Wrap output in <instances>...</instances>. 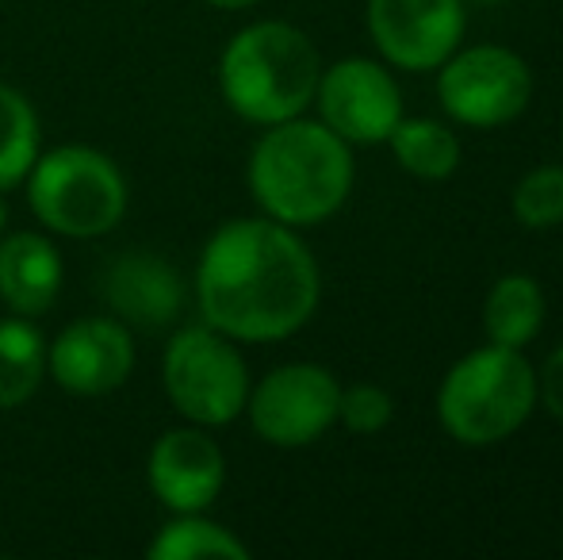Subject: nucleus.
Instances as JSON below:
<instances>
[{
  "instance_id": "f257e3e1",
  "label": "nucleus",
  "mask_w": 563,
  "mask_h": 560,
  "mask_svg": "<svg viewBox=\"0 0 563 560\" xmlns=\"http://www.w3.org/2000/svg\"><path fill=\"white\" fill-rule=\"evenodd\" d=\"M322 296L319 262L276 219H230L196 265V307L234 342H280L311 322Z\"/></svg>"
},
{
  "instance_id": "f03ea898",
  "label": "nucleus",
  "mask_w": 563,
  "mask_h": 560,
  "mask_svg": "<svg viewBox=\"0 0 563 560\" xmlns=\"http://www.w3.org/2000/svg\"><path fill=\"white\" fill-rule=\"evenodd\" d=\"M245 177L268 219L284 227H314L327 223L353 193V154L327 123L296 116L273 123L257 139Z\"/></svg>"
},
{
  "instance_id": "7ed1b4c3",
  "label": "nucleus",
  "mask_w": 563,
  "mask_h": 560,
  "mask_svg": "<svg viewBox=\"0 0 563 560\" xmlns=\"http://www.w3.org/2000/svg\"><path fill=\"white\" fill-rule=\"evenodd\" d=\"M319 77L322 62L314 43L284 20L242 28L219 58V89L230 112L257 128L303 116L314 100Z\"/></svg>"
},
{
  "instance_id": "20e7f679",
  "label": "nucleus",
  "mask_w": 563,
  "mask_h": 560,
  "mask_svg": "<svg viewBox=\"0 0 563 560\" xmlns=\"http://www.w3.org/2000/svg\"><path fill=\"white\" fill-rule=\"evenodd\" d=\"M537 407V373L521 350L487 345L449 369L438 392V419L460 446L506 441Z\"/></svg>"
},
{
  "instance_id": "39448f33",
  "label": "nucleus",
  "mask_w": 563,
  "mask_h": 560,
  "mask_svg": "<svg viewBox=\"0 0 563 560\" xmlns=\"http://www.w3.org/2000/svg\"><path fill=\"white\" fill-rule=\"evenodd\" d=\"M27 185V208L54 234L100 239L115 231L126 211L123 169L97 146H58L35 157Z\"/></svg>"
},
{
  "instance_id": "423d86ee",
  "label": "nucleus",
  "mask_w": 563,
  "mask_h": 560,
  "mask_svg": "<svg viewBox=\"0 0 563 560\" xmlns=\"http://www.w3.org/2000/svg\"><path fill=\"white\" fill-rule=\"evenodd\" d=\"M162 384L180 419L192 426H230L250 399V369L234 338L208 322L180 327L162 358Z\"/></svg>"
},
{
  "instance_id": "0eeeda50",
  "label": "nucleus",
  "mask_w": 563,
  "mask_h": 560,
  "mask_svg": "<svg viewBox=\"0 0 563 560\" xmlns=\"http://www.w3.org/2000/svg\"><path fill=\"white\" fill-rule=\"evenodd\" d=\"M438 69L441 108L467 128H503L518 120L533 97L526 58L506 46H472L464 54H449Z\"/></svg>"
},
{
  "instance_id": "6e6552de",
  "label": "nucleus",
  "mask_w": 563,
  "mask_h": 560,
  "mask_svg": "<svg viewBox=\"0 0 563 560\" xmlns=\"http://www.w3.org/2000/svg\"><path fill=\"white\" fill-rule=\"evenodd\" d=\"M341 384L311 361L280 365L250 388L245 411L261 441L276 449H303L338 422Z\"/></svg>"
},
{
  "instance_id": "1a4fd4ad",
  "label": "nucleus",
  "mask_w": 563,
  "mask_h": 560,
  "mask_svg": "<svg viewBox=\"0 0 563 560\" xmlns=\"http://www.w3.org/2000/svg\"><path fill=\"white\" fill-rule=\"evenodd\" d=\"M314 100H319L322 123L356 146L387 142L395 123L402 120L399 85L379 62L368 58H341L322 69Z\"/></svg>"
},
{
  "instance_id": "9d476101",
  "label": "nucleus",
  "mask_w": 563,
  "mask_h": 560,
  "mask_svg": "<svg viewBox=\"0 0 563 560\" xmlns=\"http://www.w3.org/2000/svg\"><path fill=\"white\" fill-rule=\"evenodd\" d=\"M134 373L131 327L115 315H89L58 330L46 345V376L69 396H108Z\"/></svg>"
},
{
  "instance_id": "9b49d317",
  "label": "nucleus",
  "mask_w": 563,
  "mask_h": 560,
  "mask_svg": "<svg viewBox=\"0 0 563 560\" xmlns=\"http://www.w3.org/2000/svg\"><path fill=\"white\" fill-rule=\"evenodd\" d=\"M376 51L399 69H438L464 39L460 0H368Z\"/></svg>"
},
{
  "instance_id": "f8f14e48",
  "label": "nucleus",
  "mask_w": 563,
  "mask_h": 560,
  "mask_svg": "<svg viewBox=\"0 0 563 560\" xmlns=\"http://www.w3.org/2000/svg\"><path fill=\"white\" fill-rule=\"evenodd\" d=\"M146 484L154 499L173 515L208 510L227 484V457L208 426H177L150 446Z\"/></svg>"
},
{
  "instance_id": "ddd939ff",
  "label": "nucleus",
  "mask_w": 563,
  "mask_h": 560,
  "mask_svg": "<svg viewBox=\"0 0 563 560\" xmlns=\"http://www.w3.org/2000/svg\"><path fill=\"white\" fill-rule=\"evenodd\" d=\"M108 311L123 327L134 330H165L185 311V281L165 257L150 250H126L104 270L100 281Z\"/></svg>"
},
{
  "instance_id": "4468645a",
  "label": "nucleus",
  "mask_w": 563,
  "mask_h": 560,
  "mask_svg": "<svg viewBox=\"0 0 563 560\" xmlns=\"http://www.w3.org/2000/svg\"><path fill=\"white\" fill-rule=\"evenodd\" d=\"M66 265L46 234L12 231L0 234V304L12 315L35 319L54 307Z\"/></svg>"
},
{
  "instance_id": "2eb2a0df",
  "label": "nucleus",
  "mask_w": 563,
  "mask_h": 560,
  "mask_svg": "<svg viewBox=\"0 0 563 560\" xmlns=\"http://www.w3.org/2000/svg\"><path fill=\"white\" fill-rule=\"evenodd\" d=\"M544 322V296L541 284L526 273H510V277L495 281L483 304V330H487L490 345H506V350H521L537 338Z\"/></svg>"
},
{
  "instance_id": "dca6fc26",
  "label": "nucleus",
  "mask_w": 563,
  "mask_h": 560,
  "mask_svg": "<svg viewBox=\"0 0 563 560\" xmlns=\"http://www.w3.org/2000/svg\"><path fill=\"white\" fill-rule=\"evenodd\" d=\"M46 381V338L23 315L0 319V411L23 407Z\"/></svg>"
},
{
  "instance_id": "f3484780",
  "label": "nucleus",
  "mask_w": 563,
  "mask_h": 560,
  "mask_svg": "<svg viewBox=\"0 0 563 560\" xmlns=\"http://www.w3.org/2000/svg\"><path fill=\"white\" fill-rule=\"evenodd\" d=\"M150 560H250V546L227 530L223 523L203 518V510L192 515H173L146 546Z\"/></svg>"
},
{
  "instance_id": "a211bd4d",
  "label": "nucleus",
  "mask_w": 563,
  "mask_h": 560,
  "mask_svg": "<svg viewBox=\"0 0 563 560\" xmlns=\"http://www.w3.org/2000/svg\"><path fill=\"white\" fill-rule=\"evenodd\" d=\"M395 162L422 180H445L460 165V142L438 120H399L387 135Z\"/></svg>"
},
{
  "instance_id": "6ab92c4d",
  "label": "nucleus",
  "mask_w": 563,
  "mask_h": 560,
  "mask_svg": "<svg viewBox=\"0 0 563 560\" xmlns=\"http://www.w3.org/2000/svg\"><path fill=\"white\" fill-rule=\"evenodd\" d=\"M38 154H43V135L35 108L20 89L0 81V193L23 185Z\"/></svg>"
},
{
  "instance_id": "aec40b11",
  "label": "nucleus",
  "mask_w": 563,
  "mask_h": 560,
  "mask_svg": "<svg viewBox=\"0 0 563 560\" xmlns=\"http://www.w3.org/2000/svg\"><path fill=\"white\" fill-rule=\"evenodd\" d=\"M514 216L529 231H549L563 223V165H541L514 188Z\"/></svg>"
},
{
  "instance_id": "412c9836",
  "label": "nucleus",
  "mask_w": 563,
  "mask_h": 560,
  "mask_svg": "<svg viewBox=\"0 0 563 560\" xmlns=\"http://www.w3.org/2000/svg\"><path fill=\"white\" fill-rule=\"evenodd\" d=\"M391 396L384 388H376V384H353L338 399V419L345 422L349 433H379L391 422Z\"/></svg>"
},
{
  "instance_id": "4be33fe9",
  "label": "nucleus",
  "mask_w": 563,
  "mask_h": 560,
  "mask_svg": "<svg viewBox=\"0 0 563 560\" xmlns=\"http://www.w3.org/2000/svg\"><path fill=\"white\" fill-rule=\"evenodd\" d=\"M537 396L544 399L552 419L563 422V345H556L544 361L541 376H537Z\"/></svg>"
},
{
  "instance_id": "5701e85b",
  "label": "nucleus",
  "mask_w": 563,
  "mask_h": 560,
  "mask_svg": "<svg viewBox=\"0 0 563 560\" xmlns=\"http://www.w3.org/2000/svg\"><path fill=\"white\" fill-rule=\"evenodd\" d=\"M203 4L223 8V12H242V8H253V4H261V0H203Z\"/></svg>"
},
{
  "instance_id": "b1692460",
  "label": "nucleus",
  "mask_w": 563,
  "mask_h": 560,
  "mask_svg": "<svg viewBox=\"0 0 563 560\" xmlns=\"http://www.w3.org/2000/svg\"><path fill=\"white\" fill-rule=\"evenodd\" d=\"M4 227H8V204L0 200V234H4Z\"/></svg>"
},
{
  "instance_id": "393cba45",
  "label": "nucleus",
  "mask_w": 563,
  "mask_h": 560,
  "mask_svg": "<svg viewBox=\"0 0 563 560\" xmlns=\"http://www.w3.org/2000/svg\"><path fill=\"white\" fill-rule=\"evenodd\" d=\"M475 4H503V0H475Z\"/></svg>"
}]
</instances>
